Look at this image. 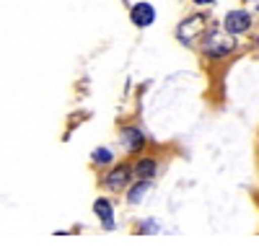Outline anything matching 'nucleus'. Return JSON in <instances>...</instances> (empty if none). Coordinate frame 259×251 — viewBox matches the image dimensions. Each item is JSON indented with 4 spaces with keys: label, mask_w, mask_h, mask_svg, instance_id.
<instances>
[{
    "label": "nucleus",
    "mask_w": 259,
    "mask_h": 251,
    "mask_svg": "<svg viewBox=\"0 0 259 251\" xmlns=\"http://www.w3.org/2000/svg\"><path fill=\"white\" fill-rule=\"evenodd\" d=\"M236 41L233 36H223V34H205V41H202V49L207 57H226L228 52H233Z\"/></svg>",
    "instance_id": "f257e3e1"
},
{
    "label": "nucleus",
    "mask_w": 259,
    "mask_h": 251,
    "mask_svg": "<svg viewBox=\"0 0 259 251\" xmlns=\"http://www.w3.org/2000/svg\"><path fill=\"white\" fill-rule=\"evenodd\" d=\"M223 26H226V31H228L231 36L244 34V31L251 29V16H249L246 11H231V13L226 16V21H223Z\"/></svg>",
    "instance_id": "f03ea898"
},
{
    "label": "nucleus",
    "mask_w": 259,
    "mask_h": 251,
    "mask_svg": "<svg viewBox=\"0 0 259 251\" xmlns=\"http://www.w3.org/2000/svg\"><path fill=\"white\" fill-rule=\"evenodd\" d=\"M207 29V18L200 13V16H192L189 21H184V24L179 26V39L184 41V44H189V41L194 39V36H200L202 31Z\"/></svg>",
    "instance_id": "7ed1b4c3"
},
{
    "label": "nucleus",
    "mask_w": 259,
    "mask_h": 251,
    "mask_svg": "<svg viewBox=\"0 0 259 251\" xmlns=\"http://www.w3.org/2000/svg\"><path fill=\"white\" fill-rule=\"evenodd\" d=\"M130 18H133V24L135 26H150L156 21V8L150 6V3H135L133 11H130Z\"/></svg>",
    "instance_id": "20e7f679"
},
{
    "label": "nucleus",
    "mask_w": 259,
    "mask_h": 251,
    "mask_svg": "<svg viewBox=\"0 0 259 251\" xmlns=\"http://www.w3.org/2000/svg\"><path fill=\"white\" fill-rule=\"evenodd\" d=\"M135 171H130V166H117V169L109 174V176H106V186H109V189L112 192H117V189H122V186L130 181V176H133Z\"/></svg>",
    "instance_id": "39448f33"
},
{
    "label": "nucleus",
    "mask_w": 259,
    "mask_h": 251,
    "mask_svg": "<svg viewBox=\"0 0 259 251\" xmlns=\"http://www.w3.org/2000/svg\"><path fill=\"white\" fill-rule=\"evenodd\" d=\"M94 213L99 215V220H101L104 228H114V210H112V202H109V199L99 197V199L94 202Z\"/></svg>",
    "instance_id": "423d86ee"
},
{
    "label": "nucleus",
    "mask_w": 259,
    "mask_h": 251,
    "mask_svg": "<svg viewBox=\"0 0 259 251\" xmlns=\"http://www.w3.org/2000/svg\"><path fill=\"white\" fill-rule=\"evenodd\" d=\"M122 142H124V148H127L130 153H138L143 145H145V137H143V132L135 130V127H124V130H122Z\"/></svg>",
    "instance_id": "0eeeda50"
},
{
    "label": "nucleus",
    "mask_w": 259,
    "mask_h": 251,
    "mask_svg": "<svg viewBox=\"0 0 259 251\" xmlns=\"http://www.w3.org/2000/svg\"><path fill=\"white\" fill-rule=\"evenodd\" d=\"M135 176H140V179H150L156 174V161L153 158H140L138 163H135Z\"/></svg>",
    "instance_id": "6e6552de"
},
{
    "label": "nucleus",
    "mask_w": 259,
    "mask_h": 251,
    "mask_svg": "<svg viewBox=\"0 0 259 251\" xmlns=\"http://www.w3.org/2000/svg\"><path fill=\"white\" fill-rule=\"evenodd\" d=\"M148 192H150V181H148V179H143V181H138V184L133 186V189H130L127 202H130V205H138V202H140Z\"/></svg>",
    "instance_id": "1a4fd4ad"
},
{
    "label": "nucleus",
    "mask_w": 259,
    "mask_h": 251,
    "mask_svg": "<svg viewBox=\"0 0 259 251\" xmlns=\"http://www.w3.org/2000/svg\"><path fill=\"white\" fill-rule=\"evenodd\" d=\"M114 156H112V150H106V148H96L94 150V161L96 163H109Z\"/></svg>",
    "instance_id": "9d476101"
},
{
    "label": "nucleus",
    "mask_w": 259,
    "mask_h": 251,
    "mask_svg": "<svg viewBox=\"0 0 259 251\" xmlns=\"http://www.w3.org/2000/svg\"><path fill=\"white\" fill-rule=\"evenodd\" d=\"M197 6H207V3H215V0H194Z\"/></svg>",
    "instance_id": "9b49d317"
},
{
    "label": "nucleus",
    "mask_w": 259,
    "mask_h": 251,
    "mask_svg": "<svg viewBox=\"0 0 259 251\" xmlns=\"http://www.w3.org/2000/svg\"><path fill=\"white\" fill-rule=\"evenodd\" d=\"M256 44H259V39H256Z\"/></svg>",
    "instance_id": "f8f14e48"
}]
</instances>
